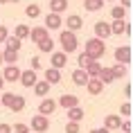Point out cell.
<instances>
[{
	"instance_id": "cell-37",
	"label": "cell",
	"mask_w": 133,
	"mask_h": 133,
	"mask_svg": "<svg viewBox=\"0 0 133 133\" xmlns=\"http://www.w3.org/2000/svg\"><path fill=\"white\" fill-rule=\"evenodd\" d=\"M65 133H79V122H68L65 124Z\"/></svg>"
},
{
	"instance_id": "cell-25",
	"label": "cell",
	"mask_w": 133,
	"mask_h": 133,
	"mask_svg": "<svg viewBox=\"0 0 133 133\" xmlns=\"http://www.w3.org/2000/svg\"><path fill=\"white\" fill-rule=\"evenodd\" d=\"M25 104H27V102H25V97H23V95H16V97H14V102H11V106H9V111L21 113L23 108H25Z\"/></svg>"
},
{
	"instance_id": "cell-45",
	"label": "cell",
	"mask_w": 133,
	"mask_h": 133,
	"mask_svg": "<svg viewBox=\"0 0 133 133\" xmlns=\"http://www.w3.org/2000/svg\"><path fill=\"white\" fill-rule=\"evenodd\" d=\"M2 86H5V79H2V75H0V90H2Z\"/></svg>"
},
{
	"instance_id": "cell-47",
	"label": "cell",
	"mask_w": 133,
	"mask_h": 133,
	"mask_svg": "<svg viewBox=\"0 0 133 133\" xmlns=\"http://www.w3.org/2000/svg\"><path fill=\"white\" fill-rule=\"evenodd\" d=\"M0 65H2V52H0Z\"/></svg>"
},
{
	"instance_id": "cell-36",
	"label": "cell",
	"mask_w": 133,
	"mask_h": 133,
	"mask_svg": "<svg viewBox=\"0 0 133 133\" xmlns=\"http://www.w3.org/2000/svg\"><path fill=\"white\" fill-rule=\"evenodd\" d=\"M11 133H29V126H27V124H21V122H18L16 126H11Z\"/></svg>"
},
{
	"instance_id": "cell-30",
	"label": "cell",
	"mask_w": 133,
	"mask_h": 133,
	"mask_svg": "<svg viewBox=\"0 0 133 133\" xmlns=\"http://www.w3.org/2000/svg\"><path fill=\"white\" fill-rule=\"evenodd\" d=\"M14 36H16V38H21V41H23V38H27V36H29V27H27V25H16Z\"/></svg>"
},
{
	"instance_id": "cell-3",
	"label": "cell",
	"mask_w": 133,
	"mask_h": 133,
	"mask_svg": "<svg viewBox=\"0 0 133 133\" xmlns=\"http://www.w3.org/2000/svg\"><path fill=\"white\" fill-rule=\"evenodd\" d=\"M48 129H50V119L45 115H34L32 122H29V131H34V133H45Z\"/></svg>"
},
{
	"instance_id": "cell-28",
	"label": "cell",
	"mask_w": 133,
	"mask_h": 133,
	"mask_svg": "<svg viewBox=\"0 0 133 133\" xmlns=\"http://www.w3.org/2000/svg\"><path fill=\"white\" fill-rule=\"evenodd\" d=\"M102 7H104V0H84L86 11H99Z\"/></svg>"
},
{
	"instance_id": "cell-20",
	"label": "cell",
	"mask_w": 133,
	"mask_h": 133,
	"mask_svg": "<svg viewBox=\"0 0 133 133\" xmlns=\"http://www.w3.org/2000/svg\"><path fill=\"white\" fill-rule=\"evenodd\" d=\"M68 9V0H50V11L52 14H61Z\"/></svg>"
},
{
	"instance_id": "cell-6",
	"label": "cell",
	"mask_w": 133,
	"mask_h": 133,
	"mask_svg": "<svg viewBox=\"0 0 133 133\" xmlns=\"http://www.w3.org/2000/svg\"><path fill=\"white\" fill-rule=\"evenodd\" d=\"M65 27H68V32H79V29L84 27V18L79 14H70L65 18Z\"/></svg>"
},
{
	"instance_id": "cell-1",
	"label": "cell",
	"mask_w": 133,
	"mask_h": 133,
	"mask_svg": "<svg viewBox=\"0 0 133 133\" xmlns=\"http://www.w3.org/2000/svg\"><path fill=\"white\" fill-rule=\"evenodd\" d=\"M84 52L90 56V59L99 61V59L106 54V41H102V38H97V36H92V38L86 41V50H84Z\"/></svg>"
},
{
	"instance_id": "cell-10",
	"label": "cell",
	"mask_w": 133,
	"mask_h": 133,
	"mask_svg": "<svg viewBox=\"0 0 133 133\" xmlns=\"http://www.w3.org/2000/svg\"><path fill=\"white\" fill-rule=\"evenodd\" d=\"M63 25V21H61V14H52V11H50L48 16H45V29H59Z\"/></svg>"
},
{
	"instance_id": "cell-8",
	"label": "cell",
	"mask_w": 133,
	"mask_h": 133,
	"mask_svg": "<svg viewBox=\"0 0 133 133\" xmlns=\"http://www.w3.org/2000/svg\"><path fill=\"white\" fill-rule=\"evenodd\" d=\"M2 79H5V81H18V79H21V68H18V63H16V65H7V68L2 70Z\"/></svg>"
},
{
	"instance_id": "cell-19",
	"label": "cell",
	"mask_w": 133,
	"mask_h": 133,
	"mask_svg": "<svg viewBox=\"0 0 133 133\" xmlns=\"http://www.w3.org/2000/svg\"><path fill=\"white\" fill-rule=\"evenodd\" d=\"M88 75H86V70H81V68H77V70L72 72V81H75V86H86V81H88Z\"/></svg>"
},
{
	"instance_id": "cell-39",
	"label": "cell",
	"mask_w": 133,
	"mask_h": 133,
	"mask_svg": "<svg viewBox=\"0 0 133 133\" xmlns=\"http://www.w3.org/2000/svg\"><path fill=\"white\" fill-rule=\"evenodd\" d=\"M119 131H124V133H131V131H133V124L129 122V119H126V122H122V124H119Z\"/></svg>"
},
{
	"instance_id": "cell-48",
	"label": "cell",
	"mask_w": 133,
	"mask_h": 133,
	"mask_svg": "<svg viewBox=\"0 0 133 133\" xmlns=\"http://www.w3.org/2000/svg\"><path fill=\"white\" fill-rule=\"evenodd\" d=\"M104 2H115V0H104Z\"/></svg>"
},
{
	"instance_id": "cell-16",
	"label": "cell",
	"mask_w": 133,
	"mask_h": 133,
	"mask_svg": "<svg viewBox=\"0 0 133 133\" xmlns=\"http://www.w3.org/2000/svg\"><path fill=\"white\" fill-rule=\"evenodd\" d=\"M119 124H122V117L119 115H106L104 117V129H108V131L119 129Z\"/></svg>"
},
{
	"instance_id": "cell-23",
	"label": "cell",
	"mask_w": 133,
	"mask_h": 133,
	"mask_svg": "<svg viewBox=\"0 0 133 133\" xmlns=\"http://www.w3.org/2000/svg\"><path fill=\"white\" fill-rule=\"evenodd\" d=\"M97 79L99 81H102V84H113V81H115V79H113V72H111V68H104V65H102V70H99V75H97Z\"/></svg>"
},
{
	"instance_id": "cell-24",
	"label": "cell",
	"mask_w": 133,
	"mask_h": 133,
	"mask_svg": "<svg viewBox=\"0 0 133 133\" xmlns=\"http://www.w3.org/2000/svg\"><path fill=\"white\" fill-rule=\"evenodd\" d=\"M84 70H86V75L92 79V77H97V75H99V70H102V63H99V61H90Z\"/></svg>"
},
{
	"instance_id": "cell-11",
	"label": "cell",
	"mask_w": 133,
	"mask_h": 133,
	"mask_svg": "<svg viewBox=\"0 0 133 133\" xmlns=\"http://www.w3.org/2000/svg\"><path fill=\"white\" fill-rule=\"evenodd\" d=\"M18 81H21L25 88H32L38 79H36V72L34 70H21V79H18Z\"/></svg>"
},
{
	"instance_id": "cell-41",
	"label": "cell",
	"mask_w": 133,
	"mask_h": 133,
	"mask_svg": "<svg viewBox=\"0 0 133 133\" xmlns=\"http://www.w3.org/2000/svg\"><path fill=\"white\" fill-rule=\"evenodd\" d=\"M0 133H11V124H7V122H0Z\"/></svg>"
},
{
	"instance_id": "cell-26",
	"label": "cell",
	"mask_w": 133,
	"mask_h": 133,
	"mask_svg": "<svg viewBox=\"0 0 133 133\" xmlns=\"http://www.w3.org/2000/svg\"><path fill=\"white\" fill-rule=\"evenodd\" d=\"M108 25H111V34H124L129 23L126 21H113V23H108Z\"/></svg>"
},
{
	"instance_id": "cell-21",
	"label": "cell",
	"mask_w": 133,
	"mask_h": 133,
	"mask_svg": "<svg viewBox=\"0 0 133 133\" xmlns=\"http://www.w3.org/2000/svg\"><path fill=\"white\" fill-rule=\"evenodd\" d=\"M2 63L16 65V63H18V52H14V50H5V52H2Z\"/></svg>"
},
{
	"instance_id": "cell-22",
	"label": "cell",
	"mask_w": 133,
	"mask_h": 133,
	"mask_svg": "<svg viewBox=\"0 0 133 133\" xmlns=\"http://www.w3.org/2000/svg\"><path fill=\"white\" fill-rule=\"evenodd\" d=\"M111 72H113V79H124L126 75H129V68L122 65V63H115V65L111 68Z\"/></svg>"
},
{
	"instance_id": "cell-17",
	"label": "cell",
	"mask_w": 133,
	"mask_h": 133,
	"mask_svg": "<svg viewBox=\"0 0 133 133\" xmlns=\"http://www.w3.org/2000/svg\"><path fill=\"white\" fill-rule=\"evenodd\" d=\"M45 81H48L50 86H56L59 81H61V70H54V68H48V70H45Z\"/></svg>"
},
{
	"instance_id": "cell-7",
	"label": "cell",
	"mask_w": 133,
	"mask_h": 133,
	"mask_svg": "<svg viewBox=\"0 0 133 133\" xmlns=\"http://www.w3.org/2000/svg\"><path fill=\"white\" fill-rule=\"evenodd\" d=\"M95 36L102 38V41H106V38L111 36V25H108L106 21H97L95 23Z\"/></svg>"
},
{
	"instance_id": "cell-13",
	"label": "cell",
	"mask_w": 133,
	"mask_h": 133,
	"mask_svg": "<svg viewBox=\"0 0 133 133\" xmlns=\"http://www.w3.org/2000/svg\"><path fill=\"white\" fill-rule=\"evenodd\" d=\"M86 88H88V92H90V95H99V92L104 90V84H102L97 77H92V79H88V81H86Z\"/></svg>"
},
{
	"instance_id": "cell-5",
	"label": "cell",
	"mask_w": 133,
	"mask_h": 133,
	"mask_svg": "<svg viewBox=\"0 0 133 133\" xmlns=\"http://www.w3.org/2000/svg\"><path fill=\"white\" fill-rule=\"evenodd\" d=\"M54 111H56V102L52 97H45L38 104V115H45L48 117V115H54Z\"/></svg>"
},
{
	"instance_id": "cell-34",
	"label": "cell",
	"mask_w": 133,
	"mask_h": 133,
	"mask_svg": "<svg viewBox=\"0 0 133 133\" xmlns=\"http://www.w3.org/2000/svg\"><path fill=\"white\" fill-rule=\"evenodd\" d=\"M90 61H95V59H90L86 52H81V54H79V59H77V63H79V68H81V70H84V68H86Z\"/></svg>"
},
{
	"instance_id": "cell-14",
	"label": "cell",
	"mask_w": 133,
	"mask_h": 133,
	"mask_svg": "<svg viewBox=\"0 0 133 133\" xmlns=\"http://www.w3.org/2000/svg\"><path fill=\"white\" fill-rule=\"evenodd\" d=\"M32 88H34V92L38 95V97H48V95H50V84L45 81V79H38Z\"/></svg>"
},
{
	"instance_id": "cell-40",
	"label": "cell",
	"mask_w": 133,
	"mask_h": 133,
	"mask_svg": "<svg viewBox=\"0 0 133 133\" xmlns=\"http://www.w3.org/2000/svg\"><path fill=\"white\" fill-rule=\"evenodd\" d=\"M9 36V29L5 27V25H0V43H5V38Z\"/></svg>"
},
{
	"instance_id": "cell-38",
	"label": "cell",
	"mask_w": 133,
	"mask_h": 133,
	"mask_svg": "<svg viewBox=\"0 0 133 133\" xmlns=\"http://www.w3.org/2000/svg\"><path fill=\"white\" fill-rule=\"evenodd\" d=\"M29 70H41V59L38 56H32V61H29Z\"/></svg>"
},
{
	"instance_id": "cell-12",
	"label": "cell",
	"mask_w": 133,
	"mask_h": 133,
	"mask_svg": "<svg viewBox=\"0 0 133 133\" xmlns=\"http://www.w3.org/2000/svg\"><path fill=\"white\" fill-rule=\"evenodd\" d=\"M65 63H68V54H65V52H52V65H50V68L61 70Z\"/></svg>"
},
{
	"instance_id": "cell-9",
	"label": "cell",
	"mask_w": 133,
	"mask_h": 133,
	"mask_svg": "<svg viewBox=\"0 0 133 133\" xmlns=\"http://www.w3.org/2000/svg\"><path fill=\"white\" fill-rule=\"evenodd\" d=\"M56 106H63L65 111L68 108H75V106H79V97L77 95H61L59 102H56Z\"/></svg>"
},
{
	"instance_id": "cell-32",
	"label": "cell",
	"mask_w": 133,
	"mask_h": 133,
	"mask_svg": "<svg viewBox=\"0 0 133 133\" xmlns=\"http://www.w3.org/2000/svg\"><path fill=\"white\" fill-rule=\"evenodd\" d=\"M25 14H27V18H38V16H41V7L32 2V5H29V7L25 9Z\"/></svg>"
},
{
	"instance_id": "cell-46",
	"label": "cell",
	"mask_w": 133,
	"mask_h": 133,
	"mask_svg": "<svg viewBox=\"0 0 133 133\" xmlns=\"http://www.w3.org/2000/svg\"><path fill=\"white\" fill-rule=\"evenodd\" d=\"M5 2H9V0H0V5H5Z\"/></svg>"
},
{
	"instance_id": "cell-27",
	"label": "cell",
	"mask_w": 133,
	"mask_h": 133,
	"mask_svg": "<svg viewBox=\"0 0 133 133\" xmlns=\"http://www.w3.org/2000/svg\"><path fill=\"white\" fill-rule=\"evenodd\" d=\"M5 45H7V50L21 52V45H23V41H21V38H16V36H7V38H5Z\"/></svg>"
},
{
	"instance_id": "cell-49",
	"label": "cell",
	"mask_w": 133,
	"mask_h": 133,
	"mask_svg": "<svg viewBox=\"0 0 133 133\" xmlns=\"http://www.w3.org/2000/svg\"><path fill=\"white\" fill-rule=\"evenodd\" d=\"M9 2H18V0H9Z\"/></svg>"
},
{
	"instance_id": "cell-42",
	"label": "cell",
	"mask_w": 133,
	"mask_h": 133,
	"mask_svg": "<svg viewBox=\"0 0 133 133\" xmlns=\"http://www.w3.org/2000/svg\"><path fill=\"white\" fill-rule=\"evenodd\" d=\"M131 92H133L131 84H126V86H124V95H126V97H131Z\"/></svg>"
},
{
	"instance_id": "cell-43",
	"label": "cell",
	"mask_w": 133,
	"mask_h": 133,
	"mask_svg": "<svg viewBox=\"0 0 133 133\" xmlns=\"http://www.w3.org/2000/svg\"><path fill=\"white\" fill-rule=\"evenodd\" d=\"M88 133H111V131H108V129H104V126H102V129H92V131H88Z\"/></svg>"
},
{
	"instance_id": "cell-33",
	"label": "cell",
	"mask_w": 133,
	"mask_h": 133,
	"mask_svg": "<svg viewBox=\"0 0 133 133\" xmlns=\"http://www.w3.org/2000/svg\"><path fill=\"white\" fill-rule=\"evenodd\" d=\"M111 16H113V21H124L126 9H124V7H113V9H111Z\"/></svg>"
},
{
	"instance_id": "cell-18",
	"label": "cell",
	"mask_w": 133,
	"mask_h": 133,
	"mask_svg": "<svg viewBox=\"0 0 133 133\" xmlns=\"http://www.w3.org/2000/svg\"><path fill=\"white\" fill-rule=\"evenodd\" d=\"M84 108L81 106H75V108H68V122H81L84 119Z\"/></svg>"
},
{
	"instance_id": "cell-2",
	"label": "cell",
	"mask_w": 133,
	"mask_h": 133,
	"mask_svg": "<svg viewBox=\"0 0 133 133\" xmlns=\"http://www.w3.org/2000/svg\"><path fill=\"white\" fill-rule=\"evenodd\" d=\"M59 43H61V52L65 54H72V52H77L79 48V41H77V34L75 32H68V29H63L61 34H59Z\"/></svg>"
},
{
	"instance_id": "cell-31",
	"label": "cell",
	"mask_w": 133,
	"mask_h": 133,
	"mask_svg": "<svg viewBox=\"0 0 133 133\" xmlns=\"http://www.w3.org/2000/svg\"><path fill=\"white\" fill-rule=\"evenodd\" d=\"M14 97H16V92H2L0 95V106H11V102H14Z\"/></svg>"
},
{
	"instance_id": "cell-44",
	"label": "cell",
	"mask_w": 133,
	"mask_h": 133,
	"mask_svg": "<svg viewBox=\"0 0 133 133\" xmlns=\"http://www.w3.org/2000/svg\"><path fill=\"white\" fill-rule=\"evenodd\" d=\"M119 7H124V9H129V7H131V0H119Z\"/></svg>"
},
{
	"instance_id": "cell-29",
	"label": "cell",
	"mask_w": 133,
	"mask_h": 133,
	"mask_svg": "<svg viewBox=\"0 0 133 133\" xmlns=\"http://www.w3.org/2000/svg\"><path fill=\"white\" fill-rule=\"evenodd\" d=\"M36 45H38V50H41V52H50V54H52V52H54V41H52V38H43L41 43H36Z\"/></svg>"
},
{
	"instance_id": "cell-4",
	"label": "cell",
	"mask_w": 133,
	"mask_h": 133,
	"mask_svg": "<svg viewBox=\"0 0 133 133\" xmlns=\"http://www.w3.org/2000/svg\"><path fill=\"white\" fill-rule=\"evenodd\" d=\"M115 61L122 63V65H129V61H131V45H119L115 50Z\"/></svg>"
},
{
	"instance_id": "cell-35",
	"label": "cell",
	"mask_w": 133,
	"mask_h": 133,
	"mask_svg": "<svg viewBox=\"0 0 133 133\" xmlns=\"http://www.w3.org/2000/svg\"><path fill=\"white\" fill-rule=\"evenodd\" d=\"M131 113H133V106L129 104V102H124V104L119 106V115H124V117H129Z\"/></svg>"
},
{
	"instance_id": "cell-15",
	"label": "cell",
	"mask_w": 133,
	"mask_h": 133,
	"mask_svg": "<svg viewBox=\"0 0 133 133\" xmlns=\"http://www.w3.org/2000/svg\"><path fill=\"white\" fill-rule=\"evenodd\" d=\"M50 36V32L45 27H34V29H29V38H32V41L34 43H41L43 38H48Z\"/></svg>"
}]
</instances>
